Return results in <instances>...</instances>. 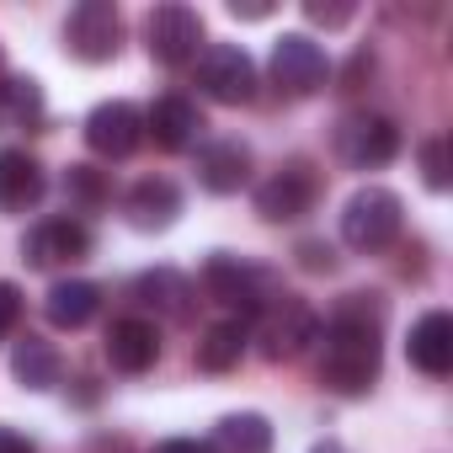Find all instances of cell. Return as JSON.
I'll return each instance as SVG.
<instances>
[{"instance_id": "4316f807", "label": "cell", "mask_w": 453, "mask_h": 453, "mask_svg": "<svg viewBox=\"0 0 453 453\" xmlns=\"http://www.w3.org/2000/svg\"><path fill=\"white\" fill-rule=\"evenodd\" d=\"M294 257H299V267H304V273H331V267H336V251H331L326 241H299V251H294Z\"/></svg>"}, {"instance_id": "7a4b0ae2", "label": "cell", "mask_w": 453, "mask_h": 453, "mask_svg": "<svg viewBox=\"0 0 453 453\" xmlns=\"http://www.w3.org/2000/svg\"><path fill=\"white\" fill-rule=\"evenodd\" d=\"M400 224H405L400 192H389V187H363V192H352L347 208H342V241H347L352 251L373 257V251H389V246L400 241Z\"/></svg>"}, {"instance_id": "9c48e42d", "label": "cell", "mask_w": 453, "mask_h": 453, "mask_svg": "<svg viewBox=\"0 0 453 453\" xmlns=\"http://www.w3.org/2000/svg\"><path fill=\"white\" fill-rule=\"evenodd\" d=\"M267 70H273L283 96H315L326 86V49L315 38H304V33H283L273 43V65Z\"/></svg>"}, {"instance_id": "44dd1931", "label": "cell", "mask_w": 453, "mask_h": 453, "mask_svg": "<svg viewBox=\"0 0 453 453\" xmlns=\"http://www.w3.org/2000/svg\"><path fill=\"white\" fill-rule=\"evenodd\" d=\"M12 379H17L22 389H54V384L65 379V357L54 352V342L22 336L17 352H12Z\"/></svg>"}, {"instance_id": "3957f363", "label": "cell", "mask_w": 453, "mask_h": 453, "mask_svg": "<svg viewBox=\"0 0 453 453\" xmlns=\"http://www.w3.org/2000/svg\"><path fill=\"white\" fill-rule=\"evenodd\" d=\"M320 342V315L294 299V294H278L262 315H257V352L267 363H294L299 352H310Z\"/></svg>"}, {"instance_id": "ffe728a7", "label": "cell", "mask_w": 453, "mask_h": 453, "mask_svg": "<svg viewBox=\"0 0 453 453\" xmlns=\"http://www.w3.org/2000/svg\"><path fill=\"white\" fill-rule=\"evenodd\" d=\"M96 310H102V288L86 283V278H65V283H54L49 299H43V315H49V326H59V331L91 326Z\"/></svg>"}, {"instance_id": "d6986e66", "label": "cell", "mask_w": 453, "mask_h": 453, "mask_svg": "<svg viewBox=\"0 0 453 453\" xmlns=\"http://www.w3.org/2000/svg\"><path fill=\"white\" fill-rule=\"evenodd\" d=\"M134 299L150 304V310H160L165 320H187L197 294H192V278H181L176 267H155V273L134 278Z\"/></svg>"}, {"instance_id": "cb8c5ba5", "label": "cell", "mask_w": 453, "mask_h": 453, "mask_svg": "<svg viewBox=\"0 0 453 453\" xmlns=\"http://www.w3.org/2000/svg\"><path fill=\"white\" fill-rule=\"evenodd\" d=\"M213 442L224 453H273V421L257 416V411H241V416H224L213 426Z\"/></svg>"}, {"instance_id": "5bb4252c", "label": "cell", "mask_w": 453, "mask_h": 453, "mask_svg": "<svg viewBox=\"0 0 453 453\" xmlns=\"http://www.w3.org/2000/svg\"><path fill=\"white\" fill-rule=\"evenodd\" d=\"M246 176H251V150H246L241 139H213V144L197 150V181H203L208 192L230 197V192L246 187Z\"/></svg>"}, {"instance_id": "6da1fadb", "label": "cell", "mask_w": 453, "mask_h": 453, "mask_svg": "<svg viewBox=\"0 0 453 453\" xmlns=\"http://www.w3.org/2000/svg\"><path fill=\"white\" fill-rule=\"evenodd\" d=\"M379 326H384V304L373 294H347L342 310L326 320V342H320V384L336 395H363L379 379L384 347H379Z\"/></svg>"}, {"instance_id": "8992f818", "label": "cell", "mask_w": 453, "mask_h": 453, "mask_svg": "<svg viewBox=\"0 0 453 453\" xmlns=\"http://www.w3.org/2000/svg\"><path fill=\"white\" fill-rule=\"evenodd\" d=\"M144 49L165 70L197 65V54H203V17L192 6H176V0L171 6H155L150 22H144Z\"/></svg>"}, {"instance_id": "e0dca14e", "label": "cell", "mask_w": 453, "mask_h": 453, "mask_svg": "<svg viewBox=\"0 0 453 453\" xmlns=\"http://www.w3.org/2000/svg\"><path fill=\"white\" fill-rule=\"evenodd\" d=\"M405 352H411V363H416L421 373L442 379V373L453 368V320H448V310H426V315L411 326Z\"/></svg>"}, {"instance_id": "603a6c76", "label": "cell", "mask_w": 453, "mask_h": 453, "mask_svg": "<svg viewBox=\"0 0 453 453\" xmlns=\"http://www.w3.org/2000/svg\"><path fill=\"white\" fill-rule=\"evenodd\" d=\"M43 123V86L33 75H0V128H38Z\"/></svg>"}, {"instance_id": "7402d4cb", "label": "cell", "mask_w": 453, "mask_h": 453, "mask_svg": "<svg viewBox=\"0 0 453 453\" xmlns=\"http://www.w3.org/2000/svg\"><path fill=\"white\" fill-rule=\"evenodd\" d=\"M246 357V326L241 320H213L197 342V368L203 373H230Z\"/></svg>"}, {"instance_id": "f546056e", "label": "cell", "mask_w": 453, "mask_h": 453, "mask_svg": "<svg viewBox=\"0 0 453 453\" xmlns=\"http://www.w3.org/2000/svg\"><path fill=\"white\" fill-rule=\"evenodd\" d=\"M230 17H241V22H267L273 6H267V0H230Z\"/></svg>"}, {"instance_id": "ba28073f", "label": "cell", "mask_w": 453, "mask_h": 453, "mask_svg": "<svg viewBox=\"0 0 453 453\" xmlns=\"http://www.w3.org/2000/svg\"><path fill=\"white\" fill-rule=\"evenodd\" d=\"M118 38H123V17L112 0H81L65 17V49L81 65H107L118 59Z\"/></svg>"}, {"instance_id": "2e32d148", "label": "cell", "mask_w": 453, "mask_h": 453, "mask_svg": "<svg viewBox=\"0 0 453 453\" xmlns=\"http://www.w3.org/2000/svg\"><path fill=\"white\" fill-rule=\"evenodd\" d=\"M107 363L118 373H150L160 363V331L150 320H118L107 331Z\"/></svg>"}, {"instance_id": "4dcf8cb0", "label": "cell", "mask_w": 453, "mask_h": 453, "mask_svg": "<svg viewBox=\"0 0 453 453\" xmlns=\"http://www.w3.org/2000/svg\"><path fill=\"white\" fill-rule=\"evenodd\" d=\"M0 453H38V448H33L17 426H0Z\"/></svg>"}, {"instance_id": "ac0fdd59", "label": "cell", "mask_w": 453, "mask_h": 453, "mask_svg": "<svg viewBox=\"0 0 453 453\" xmlns=\"http://www.w3.org/2000/svg\"><path fill=\"white\" fill-rule=\"evenodd\" d=\"M43 192H49V176L27 150H0V213H22Z\"/></svg>"}, {"instance_id": "8fae6325", "label": "cell", "mask_w": 453, "mask_h": 453, "mask_svg": "<svg viewBox=\"0 0 453 453\" xmlns=\"http://www.w3.org/2000/svg\"><path fill=\"white\" fill-rule=\"evenodd\" d=\"M22 257L33 267H70V262H86L91 257V230L81 219H43L27 230L22 241Z\"/></svg>"}, {"instance_id": "277c9868", "label": "cell", "mask_w": 453, "mask_h": 453, "mask_svg": "<svg viewBox=\"0 0 453 453\" xmlns=\"http://www.w3.org/2000/svg\"><path fill=\"white\" fill-rule=\"evenodd\" d=\"M203 288L219 299V304H230V310H246V315H262L273 299H278V283L267 267L246 262V257H208L203 267Z\"/></svg>"}, {"instance_id": "484cf974", "label": "cell", "mask_w": 453, "mask_h": 453, "mask_svg": "<svg viewBox=\"0 0 453 453\" xmlns=\"http://www.w3.org/2000/svg\"><path fill=\"white\" fill-rule=\"evenodd\" d=\"M65 192H70L75 203H102V197H107V181H102V171H91V165H70Z\"/></svg>"}, {"instance_id": "52a82bcc", "label": "cell", "mask_w": 453, "mask_h": 453, "mask_svg": "<svg viewBox=\"0 0 453 453\" xmlns=\"http://www.w3.org/2000/svg\"><path fill=\"white\" fill-rule=\"evenodd\" d=\"M336 155L352 171H379L400 155V128L384 112H347L336 128Z\"/></svg>"}, {"instance_id": "7c38bea8", "label": "cell", "mask_w": 453, "mask_h": 453, "mask_svg": "<svg viewBox=\"0 0 453 453\" xmlns=\"http://www.w3.org/2000/svg\"><path fill=\"white\" fill-rule=\"evenodd\" d=\"M315 192L320 181L310 176V165H283L278 176H267L257 187V213L273 219V224H288V219H304L315 208Z\"/></svg>"}, {"instance_id": "30bf717a", "label": "cell", "mask_w": 453, "mask_h": 453, "mask_svg": "<svg viewBox=\"0 0 453 453\" xmlns=\"http://www.w3.org/2000/svg\"><path fill=\"white\" fill-rule=\"evenodd\" d=\"M86 144L102 155V160H128L139 144H144V112L134 102H102L91 118H86Z\"/></svg>"}, {"instance_id": "5b68a950", "label": "cell", "mask_w": 453, "mask_h": 453, "mask_svg": "<svg viewBox=\"0 0 453 453\" xmlns=\"http://www.w3.org/2000/svg\"><path fill=\"white\" fill-rule=\"evenodd\" d=\"M197 91L219 107H246L257 96V65L235 43H203L197 54Z\"/></svg>"}, {"instance_id": "9a60e30c", "label": "cell", "mask_w": 453, "mask_h": 453, "mask_svg": "<svg viewBox=\"0 0 453 453\" xmlns=\"http://www.w3.org/2000/svg\"><path fill=\"white\" fill-rule=\"evenodd\" d=\"M144 134H150L160 150H192L197 134H203V112H197V102H187V96H160V102L144 112Z\"/></svg>"}, {"instance_id": "1f68e13d", "label": "cell", "mask_w": 453, "mask_h": 453, "mask_svg": "<svg viewBox=\"0 0 453 453\" xmlns=\"http://www.w3.org/2000/svg\"><path fill=\"white\" fill-rule=\"evenodd\" d=\"M155 453H208L203 442H192V437H171V442H160Z\"/></svg>"}, {"instance_id": "4fadbf2b", "label": "cell", "mask_w": 453, "mask_h": 453, "mask_svg": "<svg viewBox=\"0 0 453 453\" xmlns=\"http://www.w3.org/2000/svg\"><path fill=\"white\" fill-rule=\"evenodd\" d=\"M123 208H128V224H134V230H144V235L171 230L176 213H181V187L171 176H144V181H134V192H128Z\"/></svg>"}, {"instance_id": "83f0119b", "label": "cell", "mask_w": 453, "mask_h": 453, "mask_svg": "<svg viewBox=\"0 0 453 453\" xmlns=\"http://www.w3.org/2000/svg\"><path fill=\"white\" fill-rule=\"evenodd\" d=\"M17 315H22V288L17 283H0V342H6V331L17 326Z\"/></svg>"}, {"instance_id": "d6a6232c", "label": "cell", "mask_w": 453, "mask_h": 453, "mask_svg": "<svg viewBox=\"0 0 453 453\" xmlns=\"http://www.w3.org/2000/svg\"><path fill=\"white\" fill-rule=\"evenodd\" d=\"M315 453H342V448H336V442H320V448H315Z\"/></svg>"}, {"instance_id": "f1b7e54d", "label": "cell", "mask_w": 453, "mask_h": 453, "mask_svg": "<svg viewBox=\"0 0 453 453\" xmlns=\"http://www.w3.org/2000/svg\"><path fill=\"white\" fill-rule=\"evenodd\" d=\"M304 17H310V22H320V27H342V22H352V6H326V0H304Z\"/></svg>"}, {"instance_id": "d4e9b609", "label": "cell", "mask_w": 453, "mask_h": 453, "mask_svg": "<svg viewBox=\"0 0 453 453\" xmlns=\"http://www.w3.org/2000/svg\"><path fill=\"white\" fill-rule=\"evenodd\" d=\"M421 181L432 192H448V181H453V171H448V139H426L421 144Z\"/></svg>"}]
</instances>
